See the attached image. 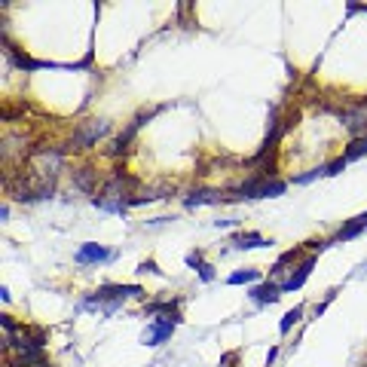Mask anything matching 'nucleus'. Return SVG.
<instances>
[{
	"label": "nucleus",
	"instance_id": "7ed1b4c3",
	"mask_svg": "<svg viewBox=\"0 0 367 367\" xmlns=\"http://www.w3.org/2000/svg\"><path fill=\"white\" fill-rule=\"evenodd\" d=\"M178 325H181V316H156L147 325V331L141 334V343L144 346H163V343L172 340Z\"/></svg>",
	"mask_w": 367,
	"mask_h": 367
},
{
	"label": "nucleus",
	"instance_id": "2eb2a0df",
	"mask_svg": "<svg viewBox=\"0 0 367 367\" xmlns=\"http://www.w3.org/2000/svg\"><path fill=\"white\" fill-rule=\"evenodd\" d=\"M178 306H181V297H174V300H153L144 306V316L156 318V316H178Z\"/></svg>",
	"mask_w": 367,
	"mask_h": 367
},
{
	"label": "nucleus",
	"instance_id": "9d476101",
	"mask_svg": "<svg viewBox=\"0 0 367 367\" xmlns=\"http://www.w3.org/2000/svg\"><path fill=\"white\" fill-rule=\"evenodd\" d=\"M74 187L95 199L98 196V172H95V168H89V165L76 168V172H74Z\"/></svg>",
	"mask_w": 367,
	"mask_h": 367
},
{
	"label": "nucleus",
	"instance_id": "b1692460",
	"mask_svg": "<svg viewBox=\"0 0 367 367\" xmlns=\"http://www.w3.org/2000/svg\"><path fill=\"white\" fill-rule=\"evenodd\" d=\"M361 104H367V95H364V98H361Z\"/></svg>",
	"mask_w": 367,
	"mask_h": 367
},
{
	"label": "nucleus",
	"instance_id": "dca6fc26",
	"mask_svg": "<svg viewBox=\"0 0 367 367\" xmlns=\"http://www.w3.org/2000/svg\"><path fill=\"white\" fill-rule=\"evenodd\" d=\"M361 156H367V135L364 138H352L349 147L343 150V159H346V163H355V159H361Z\"/></svg>",
	"mask_w": 367,
	"mask_h": 367
},
{
	"label": "nucleus",
	"instance_id": "9b49d317",
	"mask_svg": "<svg viewBox=\"0 0 367 367\" xmlns=\"http://www.w3.org/2000/svg\"><path fill=\"white\" fill-rule=\"evenodd\" d=\"M187 266H190V270H196L199 282H205V285H211L214 275H218V272H214V266L205 260L202 251H190V254H187Z\"/></svg>",
	"mask_w": 367,
	"mask_h": 367
},
{
	"label": "nucleus",
	"instance_id": "ddd939ff",
	"mask_svg": "<svg viewBox=\"0 0 367 367\" xmlns=\"http://www.w3.org/2000/svg\"><path fill=\"white\" fill-rule=\"evenodd\" d=\"M220 196L218 190H190L187 196H184V205H187V209H199V205H218L220 202Z\"/></svg>",
	"mask_w": 367,
	"mask_h": 367
},
{
	"label": "nucleus",
	"instance_id": "a211bd4d",
	"mask_svg": "<svg viewBox=\"0 0 367 367\" xmlns=\"http://www.w3.org/2000/svg\"><path fill=\"white\" fill-rule=\"evenodd\" d=\"M300 318H303V306H294V309H291V312H285V318H282V325H279V334L285 336V334H288L291 327H294Z\"/></svg>",
	"mask_w": 367,
	"mask_h": 367
},
{
	"label": "nucleus",
	"instance_id": "6e6552de",
	"mask_svg": "<svg viewBox=\"0 0 367 367\" xmlns=\"http://www.w3.org/2000/svg\"><path fill=\"white\" fill-rule=\"evenodd\" d=\"M172 193H174L172 184H156V187H147V190H141V193H135L132 199H129V209H141V205L159 202V199H165Z\"/></svg>",
	"mask_w": 367,
	"mask_h": 367
},
{
	"label": "nucleus",
	"instance_id": "39448f33",
	"mask_svg": "<svg viewBox=\"0 0 367 367\" xmlns=\"http://www.w3.org/2000/svg\"><path fill=\"white\" fill-rule=\"evenodd\" d=\"M340 122H343V129H346L349 135H355V138H364L367 135V104H349L346 111H340Z\"/></svg>",
	"mask_w": 367,
	"mask_h": 367
},
{
	"label": "nucleus",
	"instance_id": "aec40b11",
	"mask_svg": "<svg viewBox=\"0 0 367 367\" xmlns=\"http://www.w3.org/2000/svg\"><path fill=\"white\" fill-rule=\"evenodd\" d=\"M346 165H349L346 159H343V156H336L334 163H327V165H325V174H327V178H334V174H340V172H343V168H346Z\"/></svg>",
	"mask_w": 367,
	"mask_h": 367
},
{
	"label": "nucleus",
	"instance_id": "412c9836",
	"mask_svg": "<svg viewBox=\"0 0 367 367\" xmlns=\"http://www.w3.org/2000/svg\"><path fill=\"white\" fill-rule=\"evenodd\" d=\"M138 272H144V275H147V272H153V275H163V270L156 266V260H144V263L138 266Z\"/></svg>",
	"mask_w": 367,
	"mask_h": 367
},
{
	"label": "nucleus",
	"instance_id": "f8f14e48",
	"mask_svg": "<svg viewBox=\"0 0 367 367\" xmlns=\"http://www.w3.org/2000/svg\"><path fill=\"white\" fill-rule=\"evenodd\" d=\"M272 239H263L260 233H254V229H245V233H236L233 236V248L239 251H248V248H270Z\"/></svg>",
	"mask_w": 367,
	"mask_h": 367
},
{
	"label": "nucleus",
	"instance_id": "5701e85b",
	"mask_svg": "<svg viewBox=\"0 0 367 367\" xmlns=\"http://www.w3.org/2000/svg\"><path fill=\"white\" fill-rule=\"evenodd\" d=\"M275 355H279V349H275V346H272V349H270V355H266V367H270V364L275 361Z\"/></svg>",
	"mask_w": 367,
	"mask_h": 367
},
{
	"label": "nucleus",
	"instance_id": "f03ea898",
	"mask_svg": "<svg viewBox=\"0 0 367 367\" xmlns=\"http://www.w3.org/2000/svg\"><path fill=\"white\" fill-rule=\"evenodd\" d=\"M104 135H111V122L107 120H86L74 129L71 141H67V150H89L95 141H101Z\"/></svg>",
	"mask_w": 367,
	"mask_h": 367
},
{
	"label": "nucleus",
	"instance_id": "f3484780",
	"mask_svg": "<svg viewBox=\"0 0 367 367\" xmlns=\"http://www.w3.org/2000/svg\"><path fill=\"white\" fill-rule=\"evenodd\" d=\"M260 279V270H236L233 275L227 279V285H254V282Z\"/></svg>",
	"mask_w": 367,
	"mask_h": 367
},
{
	"label": "nucleus",
	"instance_id": "20e7f679",
	"mask_svg": "<svg viewBox=\"0 0 367 367\" xmlns=\"http://www.w3.org/2000/svg\"><path fill=\"white\" fill-rule=\"evenodd\" d=\"M163 107H165V104H159V107H150V111L138 113V117H135V120H132V122H129V126H126V132H122V135L117 138V141L111 144V156H126V153H129V144L135 141V135L141 132V126H144V122H150V120L156 117L159 111H163Z\"/></svg>",
	"mask_w": 367,
	"mask_h": 367
},
{
	"label": "nucleus",
	"instance_id": "f257e3e1",
	"mask_svg": "<svg viewBox=\"0 0 367 367\" xmlns=\"http://www.w3.org/2000/svg\"><path fill=\"white\" fill-rule=\"evenodd\" d=\"M126 297H144V288L141 285H101L95 294H89L80 303V309H101L104 316H113Z\"/></svg>",
	"mask_w": 367,
	"mask_h": 367
},
{
	"label": "nucleus",
	"instance_id": "1a4fd4ad",
	"mask_svg": "<svg viewBox=\"0 0 367 367\" xmlns=\"http://www.w3.org/2000/svg\"><path fill=\"white\" fill-rule=\"evenodd\" d=\"M248 297L257 306H272V303H279V297H282V285H279V282H263V285L251 288Z\"/></svg>",
	"mask_w": 367,
	"mask_h": 367
},
{
	"label": "nucleus",
	"instance_id": "423d86ee",
	"mask_svg": "<svg viewBox=\"0 0 367 367\" xmlns=\"http://www.w3.org/2000/svg\"><path fill=\"white\" fill-rule=\"evenodd\" d=\"M312 266H316V254H306L300 263L294 266L288 275H285V282H282V294H291V291H300L306 285V279L312 275Z\"/></svg>",
	"mask_w": 367,
	"mask_h": 367
},
{
	"label": "nucleus",
	"instance_id": "6ab92c4d",
	"mask_svg": "<svg viewBox=\"0 0 367 367\" xmlns=\"http://www.w3.org/2000/svg\"><path fill=\"white\" fill-rule=\"evenodd\" d=\"M318 178H327V174H325V165L312 168V172H306V174H297V178H291V184H312V181H318Z\"/></svg>",
	"mask_w": 367,
	"mask_h": 367
},
{
	"label": "nucleus",
	"instance_id": "4be33fe9",
	"mask_svg": "<svg viewBox=\"0 0 367 367\" xmlns=\"http://www.w3.org/2000/svg\"><path fill=\"white\" fill-rule=\"evenodd\" d=\"M334 297H336V291H327V297H325V300H321V303H316V318L321 316V312H325L327 309V306H331L334 303Z\"/></svg>",
	"mask_w": 367,
	"mask_h": 367
},
{
	"label": "nucleus",
	"instance_id": "0eeeda50",
	"mask_svg": "<svg viewBox=\"0 0 367 367\" xmlns=\"http://www.w3.org/2000/svg\"><path fill=\"white\" fill-rule=\"evenodd\" d=\"M113 257H117L113 251H107V248H101V245H95V242H86V245H80V251L74 254V263H76V266H89V263H111Z\"/></svg>",
	"mask_w": 367,
	"mask_h": 367
},
{
	"label": "nucleus",
	"instance_id": "4468645a",
	"mask_svg": "<svg viewBox=\"0 0 367 367\" xmlns=\"http://www.w3.org/2000/svg\"><path fill=\"white\" fill-rule=\"evenodd\" d=\"M367 229V214H361V218H355V220H349L346 227L340 229V233L334 236V239H327V248H331L334 242H349V239H355V236H361Z\"/></svg>",
	"mask_w": 367,
	"mask_h": 367
}]
</instances>
